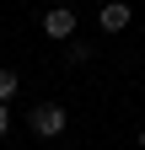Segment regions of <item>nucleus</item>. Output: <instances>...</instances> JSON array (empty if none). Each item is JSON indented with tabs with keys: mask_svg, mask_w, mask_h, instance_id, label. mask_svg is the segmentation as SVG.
<instances>
[{
	"mask_svg": "<svg viewBox=\"0 0 145 150\" xmlns=\"http://www.w3.org/2000/svg\"><path fill=\"white\" fill-rule=\"evenodd\" d=\"M27 129L38 139H59L65 134V102H38V107L27 112Z\"/></svg>",
	"mask_w": 145,
	"mask_h": 150,
	"instance_id": "1",
	"label": "nucleus"
},
{
	"mask_svg": "<svg viewBox=\"0 0 145 150\" xmlns=\"http://www.w3.org/2000/svg\"><path fill=\"white\" fill-rule=\"evenodd\" d=\"M43 32H48V38H59V43H70V38H75V11H70V6L43 11Z\"/></svg>",
	"mask_w": 145,
	"mask_h": 150,
	"instance_id": "2",
	"label": "nucleus"
},
{
	"mask_svg": "<svg viewBox=\"0 0 145 150\" xmlns=\"http://www.w3.org/2000/svg\"><path fill=\"white\" fill-rule=\"evenodd\" d=\"M97 22H102V32H124V27L134 22V11H129V0H102Z\"/></svg>",
	"mask_w": 145,
	"mask_h": 150,
	"instance_id": "3",
	"label": "nucleus"
},
{
	"mask_svg": "<svg viewBox=\"0 0 145 150\" xmlns=\"http://www.w3.org/2000/svg\"><path fill=\"white\" fill-rule=\"evenodd\" d=\"M16 91H22V81H16V70H0V102H11Z\"/></svg>",
	"mask_w": 145,
	"mask_h": 150,
	"instance_id": "4",
	"label": "nucleus"
},
{
	"mask_svg": "<svg viewBox=\"0 0 145 150\" xmlns=\"http://www.w3.org/2000/svg\"><path fill=\"white\" fill-rule=\"evenodd\" d=\"M11 134V112H6V102H0V139Z\"/></svg>",
	"mask_w": 145,
	"mask_h": 150,
	"instance_id": "5",
	"label": "nucleus"
},
{
	"mask_svg": "<svg viewBox=\"0 0 145 150\" xmlns=\"http://www.w3.org/2000/svg\"><path fill=\"white\" fill-rule=\"evenodd\" d=\"M140 150H145V129H140Z\"/></svg>",
	"mask_w": 145,
	"mask_h": 150,
	"instance_id": "6",
	"label": "nucleus"
}]
</instances>
